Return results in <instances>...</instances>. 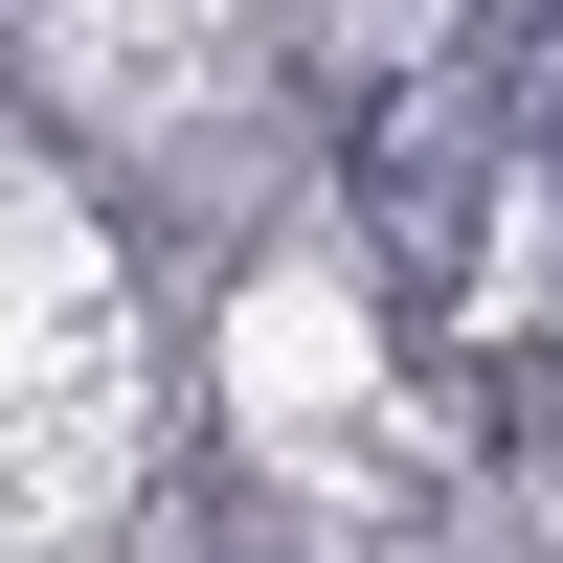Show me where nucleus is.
<instances>
[{
    "label": "nucleus",
    "instance_id": "nucleus-1",
    "mask_svg": "<svg viewBox=\"0 0 563 563\" xmlns=\"http://www.w3.org/2000/svg\"><path fill=\"white\" fill-rule=\"evenodd\" d=\"M361 203H384L406 271H451L474 249V113H451V90H384V113H361Z\"/></svg>",
    "mask_w": 563,
    "mask_h": 563
}]
</instances>
